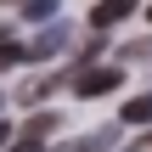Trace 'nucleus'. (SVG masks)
<instances>
[{"instance_id": "nucleus-1", "label": "nucleus", "mask_w": 152, "mask_h": 152, "mask_svg": "<svg viewBox=\"0 0 152 152\" xmlns=\"http://www.w3.org/2000/svg\"><path fill=\"white\" fill-rule=\"evenodd\" d=\"M124 85V68H85L79 79H73V96H107V90H118Z\"/></svg>"}, {"instance_id": "nucleus-5", "label": "nucleus", "mask_w": 152, "mask_h": 152, "mask_svg": "<svg viewBox=\"0 0 152 152\" xmlns=\"http://www.w3.org/2000/svg\"><path fill=\"white\" fill-rule=\"evenodd\" d=\"M51 130H62V113H34V118H28V130H23V135H34V141H45V135H51Z\"/></svg>"}, {"instance_id": "nucleus-8", "label": "nucleus", "mask_w": 152, "mask_h": 152, "mask_svg": "<svg viewBox=\"0 0 152 152\" xmlns=\"http://www.w3.org/2000/svg\"><path fill=\"white\" fill-rule=\"evenodd\" d=\"M102 147H113V130H96V135L73 141V152H102Z\"/></svg>"}, {"instance_id": "nucleus-6", "label": "nucleus", "mask_w": 152, "mask_h": 152, "mask_svg": "<svg viewBox=\"0 0 152 152\" xmlns=\"http://www.w3.org/2000/svg\"><path fill=\"white\" fill-rule=\"evenodd\" d=\"M17 62H28V45H17V39H6V34H0V73H6V68H17Z\"/></svg>"}, {"instance_id": "nucleus-9", "label": "nucleus", "mask_w": 152, "mask_h": 152, "mask_svg": "<svg viewBox=\"0 0 152 152\" xmlns=\"http://www.w3.org/2000/svg\"><path fill=\"white\" fill-rule=\"evenodd\" d=\"M6 152H45V141H34V135H17V147H6Z\"/></svg>"}, {"instance_id": "nucleus-2", "label": "nucleus", "mask_w": 152, "mask_h": 152, "mask_svg": "<svg viewBox=\"0 0 152 152\" xmlns=\"http://www.w3.org/2000/svg\"><path fill=\"white\" fill-rule=\"evenodd\" d=\"M68 39H73V28H68V23H51L39 39H28V62H51V56H56Z\"/></svg>"}, {"instance_id": "nucleus-13", "label": "nucleus", "mask_w": 152, "mask_h": 152, "mask_svg": "<svg viewBox=\"0 0 152 152\" xmlns=\"http://www.w3.org/2000/svg\"><path fill=\"white\" fill-rule=\"evenodd\" d=\"M0 102H6V96H0Z\"/></svg>"}, {"instance_id": "nucleus-11", "label": "nucleus", "mask_w": 152, "mask_h": 152, "mask_svg": "<svg viewBox=\"0 0 152 152\" xmlns=\"http://www.w3.org/2000/svg\"><path fill=\"white\" fill-rule=\"evenodd\" d=\"M147 17H152V6H147Z\"/></svg>"}, {"instance_id": "nucleus-3", "label": "nucleus", "mask_w": 152, "mask_h": 152, "mask_svg": "<svg viewBox=\"0 0 152 152\" xmlns=\"http://www.w3.org/2000/svg\"><path fill=\"white\" fill-rule=\"evenodd\" d=\"M130 11H135V0H102V6L90 11V23H96V28H113V23H124Z\"/></svg>"}, {"instance_id": "nucleus-10", "label": "nucleus", "mask_w": 152, "mask_h": 152, "mask_svg": "<svg viewBox=\"0 0 152 152\" xmlns=\"http://www.w3.org/2000/svg\"><path fill=\"white\" fill-rule=\"evenodd\" d=\"M6 141H11V124H0V147H6Z\"/></svg>"}, {"instance_id": "nucleus-4", "label": "nucleus", "mask_w": 152, "mask_h": 152, "mask_svg": "<svg viewBox=\"0 0 152 152\" xmlns=\"http://www.w3.org/2000/svg\"><path fill=\"white\" fill-rule=\"evenodd\" d=\"M118 124H152V96H135L118 107Z\"/></svg>"}, {"instance_id": "nucleus-7", "label": "nucleus", "mask_w": 152, "mask_h": 152, "mask_svg": "<svg viewBox=\"0 0 152 152\" xmlns=\"http://www.w3.org/2000/svg\"><path fill=\"white\" fill-rule=\"evenodd\" d=\"M56 6H62V0H28V6H23V17H28V23H51V17H56Z\"/></svg>"}, {"instance_id": "nucleus-12", "label": "nucleus", "mask_w": 152, "mask_h": 152, "mask_svg": "<svg viewBox=\"0 0 152 152\" xmlns=\"http://www.w3.org/2000/svg\"><path fill=\"white\" fill-rule=\"evenodd\" d=\"M124 152H135V147H124Z\"/></svg>"}]
</instances>
